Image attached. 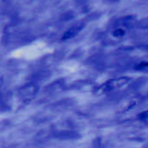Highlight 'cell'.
Instances as JSON below:
<instances>
[{
    "label": "cell",
    "instance_id": "1",
    "mask_svg": "<svg viewBox=\"0 0 148 148\" xmlns=\"http://www.w3.org/2000/svg\"><path fill=\"white\" fill-rule=\"evenodd\" d=\"M131 82V78L127 76H122L119 78L110 79L107 82H105L103 84H101L98 88V92L101 94H107L111 91L120 89L121 88H124L125 86L128 85Z\"/></svg>",
    "mask_w": 148,
    "mask_h": 148
},
{
    "label": "cell",
    "instance_id": "2",
    "mask_svg": "<svg viewBox=\"0 0 148 148\" xmlns=\"http://www.w3.org/2000/svg\"><path fill=\"white\" fill-rule=\"evenodd\" d=\"M139 104V99L138 98H133L131 100H129L127 102H126L124 105H122L120 108V113L124 114L127 112H129L130 110L134 109V108H136V106Z\"/></svg>",
    "mask_w": 148,
    "mask_h": 148
},
{
    "label": "cell",
    "instance_id": "3",
    "mask_svg": "<svg viewBox=\"0 0 148 148\" xmlns=\"http://www.w3.org/2000/svg\"><path fill=\"white\" fill-rule=\"evenodd\" d=\"M126 34H127V29L124 27H121V26L116 27L112 31V36L114 38H122L123 36H125Z\"/></svg>",
    "mask_w": 148,
    "mask_h": 148
},
{
    "label": "cell",
    "instance_id": "4",
    "mask_svg": "<svg viewBox=\"0 0 148 148\" xmlns=\"http://www.w3.org/2000/svg\"><path fill=\"white\" fill-rule=\"evenodd\" d=\"M77 33V28H72L69 30H67L62 37V41H66V40H69V39H71L72 37H74L75 36V34Z\"/></svg>",
    "mask_w": 148,
    "mask_h": 148
}]
</instances>
